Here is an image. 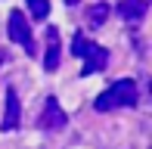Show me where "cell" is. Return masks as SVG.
<instances>
[{
	"label": "cell",
	"mask_w": 152,
	"mask_h": 149,
	"mask_svg": "<svg viewBox=\"0 0 152 149\" xmlns=\"http://www.w3.org/2000/svg\"><path fill=\"white\" fill-rule=\"evenodd\" d=\"M137 99H140V93H137V81L130 78H121L115 81L109 90H102L99 96H96L93 109L96 112H112V109H130V106H137Z\"/></svg>",
	"instance_id": "cell-1"
},
{
	"label": "cell",
	"mask_w": 152,
	"mask_h": 149,
	"mask_svg": "<svg viewBox=\"0 0 152 149\" xmlns=\"http://www.w3.org/2000/svg\"><path fill=\"white\" fill-rule=\"evenodd\" d=\"M72 53L81 59V78H90V74H96V72H102L109 65V53L102 50L99 44H93V40H87L84 34H75V40H72Z\"/></svg>",
	"instance_id": "cell-2"
},
{
	"label": "cell",
	"mask_w": 152,
	"mask_h": 149,
	"mask_svg": "<svg viewBox=\"0 0 152 149\" xmlns=\"http://www.w3.org/2000/svg\"><path fill=\"white\" fill-rule=\"evenodd\" d=\"M6 31H10V40H16L19 47H25V53H28V56L37 53V47H34V34H31L28 19H25L22 9H12V12H10V25H6Z\"/></svg>",
	"instance_id": "cell-3"
},
{
	"label": "cell",
	"mask_w": 152,
	"mask_h": 149,
	"mask_svg": "<svg viewBox=\"0 0 152 149\" xmlns=\"http://www.w3.org/2000/svg\"><path fill=\"white\" fill-rule=\"evenodd\" d=\"M37 124L44 127V131H62V127L68 124V115L62 112V106H59V99H56V96H47L44 112H40Z\"/></svg>",
	"instance_id": "cell-4"
},
{
	"label": "cell",
	"mask_w": 152,
	"mask_h": 149,
	"mask_svg": "<svg viewBox=\"0 0 152 149\" xmlns=\"http://www.w3.org/2000/svg\"><path fill=\"white\" fill-rule=\"evenodd\" d=\"M19 118H22V103H19V93L12 87H6V106H3V118H0V131H16Z\"/></svg>",
	"instance_id": "cell-5"
},
{
	"label": "cell",
	"mask_w": 152,
	"mask_h": 149,
	"mask_svg": "<svg viewBox=\"0 0 152 149\" xmlns=\"http://www.w3.org/2000/svg\"><path fill=\"white\" fill-rule=\"evenodd\" d=\"M146 12H149V0H118V16H121L127 25L143 22Z\"/></svg>",
	"instance_id": "cell-6"
},
{
	"label": "cell",
	"mask_w": 152,
	"mask_h": 149,
	"mask_svg": "<svg viewBox=\"0 0 152 149\" xmlns=\"http://www.w3.org/2000/svg\"><path fill=\"white\" fill-rule=\"evenodd\" d=\"M59 59H62L59 28H56V25H50V28H47V53H44V69H47V72L59 69Z\"/></svg>",
	"instance_id": "cell-7"
},
{
	"label": "cell",
	"mask_w": 152,
	"mask_h": 149,
	"mask_svg": "<svg viewBox=\"0 0 152 149\" xmlns=\"http://www.w3.org/2000/svg\"><path fill=\"white\" fill-rule=\"evenodd\" d=\"M106 19H109V6L106 3H96V6L87 9V25H90V28H102Z\"/></svg>",
	"instance_id": "cell-8"
},
{
	"label": "cell",
	"mask_w": 152,
	"mask_h": 149,
	"mask_svg": "<svg viewBox=\"0 0 152 149\" xmlns=\"http://www.w3.org/2000/svg\"><path fill=\"white\" fill-rule=\"evenodd\" d=\"M28 9H31V16L37 19H47V12H50V0H28Z\"/></svg>",
	"instance_id": "cell-9"
},
{
	"label": "cell",
	"mask_w": 152,
	"mask_h": 149,
	"mask_svg": "<svg viewBox=\"0 0 152 149\" xmlns=\"http://www.w3.org/2000/svg\"><path fill=\"white\" fill-rule=\"evenodd\" d=\"M3 62H6V50L0 47V65H3Z\"/></svg>",
	"instance_id": "cell-10"
},
{
	"label": "cell",
	"mask_w": 152,
	"mask_h": 149,
	"mask_svg": "<svg viewBox=\"0 0 152 149\" xmlns=\"http://www.w3.org/2000/svg\"><path fill=\"white\" fill-rule=\"evenodd\" d=\"M65 3H68V6H75V3H78V0H65Z\"/></svg>",
	"instance_id": "cell-11"
}]
</instances>
